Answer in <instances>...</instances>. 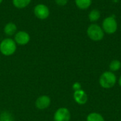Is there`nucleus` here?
I'll return each instance as SVG.
<instances>
[{"mask_svg":"<svg viewBox=\"0 0 121 121\" xmlns=\"http://www.w3.org/2000/svg\"><path fill=\"white\" fill-rule=\"evenodd\" d=\"M86 34L89 38L94 42L102 40L105 35V33L101 26L96 23H91L88 26L86 29Z\"/></svg>","mask_w":121,"mask_h":121,"instance_id":"nucleus-1","label":"nucleus"},{"mask_svg":"<svg viewBox=\"0 0 121 121\" xmlns=\"http://www.w3.org/2000/svg\"><path fill=\"white\" fill-rule=\"evenodd\" d=\"M117 82V77L114 72L111 71H106L101 74L99 77V84L100 86L105 89H109L113 88Z\"/></svg>","mask_w":121,"mask_h":121,"instance_id":"nucleus-2","label":"nucleus"},{"mask_svg":"<svg viewBox=\"0 0 121 121\" xmlns=\"http://www.w3.org/2000/svg\"><path fill=\"white\" fill-rule=\"evenodd\" d=\"M17 49V45L13 39L6 38L0 43V52L4 56H11L13 55Z\"/></svg>","mask_w":121,"mask_h":121,"instance_id":"nucleus-3","label":"nucleus"},{"mask_svg":"<svg viewBox=\"0 0 121 121\" xmlns=\"http://www.w3.org/2000/svg\"><path fill=\"white\" fill-rule=\"evenodd\" d=\"M101 28L105 33L113 35L118 30V21L114 16H108L106 17L102 22Z\"/></svg>","mask_w":121,"mask_h":121,"instance_id":"nucleus-4","label":"nucleus"},{"mask_svg":"<svg viewBox=\"0 0 121 121\" xmlns=\"http://www.w3.org/2000/svg\"><path fill=\"white\" fill-rule=\"evenodd\" d=\"M34 16L40 20L47 19L50 14V11L49 7L45 4H38L33 8Z\"/></svg>","mask_w":121,"mask_h":121,"instance_id":"nucleus-5","label":"nucleus"},{"mask_svg":"<svg viewBox=\"0 0 121 121\" xmlns=\"http://www.w3.org/2000/svg\"><path fill=\"white\" fill-rule=\"evenodd\" d=\"M13 40L16 45H26L30 42V36L26 30H18L13 36Z\"/></svg>","mask_w":121,"mask_h":121,"instance_id":"nucleus-6","label":"nucleus"},{"mask_svg":"<svg viewBox=\"0 0 121 121\" xmlns=\"http://www.w3.org/2000/svg\"><path fill=\"white\" fill-rule=\"evenodd\" d=\"M71 113L65 107L58 108L54 114V121H69Z\"/></svg>","mask_w":121,"mask_h":121,"instance_id":"nucleus-7","label":"nucleus"},{"mask_svg":"<svg viewBox=\"0 0 121 121\" xmlns=\"http://www.w3.org/2000/svg\"><path fill=\"white\" fill-rule=\"evenodd\" d=\"M73 97L75 102L79 105H84L88 101V95L83 89L75 91L74 92Z\"/></svg>","mask_w":121,"mask_h":121,"instance_id":"nucleus-8","label":"nucleus"},{"mask_svg":"<svg viewBox=\"0 0 121 121\" xmlns=\"http://www.w3.org/2000/svg\"><path fill=\"white\" fill-rule=\"evenodd\" d=\"M51 100L48 96L43 95L38 97L35 101V106L39 110H44L48 108L50 105Z\"/></svg>","mask_w":121,"mask_h":121,"instance_id":"nucleus-9","label":"nucleus"},{"mask_svg":"<svg viewBox=\"0 0 121 121\" xmlns=\"http://www.w3.org/2000/svg\"><path fill=\"white\" fill-rule=\"evenodd\" d=\"M4 33L7 35L9 38L11 36H14V35L18 31L17 25L13 22H8L3 28Z\"/></svg>","mask_w":121,"mask_h":121,"instance_id":"nucleus-10","label":"nucleus"},{"mask_svg":"<svg viewBox=\"0 0 121 121\" xmlns=\"http://www.w3.org/2000/svg\"><path fill=\"white\" fill-rule=\"evenodd\" d=\"M93 0H74L76 6L81 10L88 9L92 4Z\"/></svg>","mask_w":121,"mask_h":121,"instance_id":"nucleus-11","label":"nucleus"},{"mask_svg":"<svg viewBox=\"0 0 121 121\" xmlns=\"http://www.w3.org/2000/svg\"><path fill=\"white\" fill-rule=\"evenodd\" d=\"M101 18V12L99 9H92L88 15V18L92 23L97 22Z\"/></svg>","mask_w":121,"mask_h":121,"instance_id":"nucleus-12","label":"nucleus"},{"mask_svg":"<svg viewBox=\"0 0 121 121\" xmlns=\"http://www.w3.org/2000/svg\"><path fill=\"white\" fill-rule=\"evenodd\" d=\"M32 0H12L13 6L18 9H23L30 5Z\"/></svg>","mask_w":121,"mask_h":121,"instance_id":"nucleus-13","label":"nucleus"},{"mask_svg":"<svg viewBox=\"0 0 121 121\" xmlns=\"http://www.w3.org/2000/svg\"><path fill=\"white\" fill-rule=\"evenodd\" d=\"M86 121H105V119L101 114L96 112H93L87 116Z\"/></svg>","mask_w":121,"mask_h":121,"instance_id":"nucleus-14","label":"nucleus"},{"mask_svg":"<svg viewBox=\"0 0 121 121\" xmlns=\"http://www.w3.org/2000/svg\"><path fill=\"white\" fill-rule=\"evenodd\" d=\"M121 62L118 60H113L109 64V69L111 72H115L121 69Z\"/></svg>","mask_w":121,"mask_h":121,"instance_id":"nucleus-15","label":"nucleus"},{"mask_svg":"<svg viewBox=\"0 0 121 121\" xmlns=\"http://www.w3.org/2000/svg\"><path fill=\"white\" fill-rule=\"evenodd\" d=\"M0 121H13V118L9 112L4 111L0 114Z\"/></svg>","mask_w":121,"mask_h":121,"instance_id":"nucleus-16","label":"nucleus"},{"mask_svg":"<svg viewBox=\"0 0 121 121\" xmlns=\"http://www.w3.org/2000/svg\"><path fill=\"white\" fill-rule=\"evenodd\" d=\"M55 3L58 6H65L67 4L69 0H54Z\"/></svg>","mask_w":121,"mask_h":121,"instance_id":"nucleus-17","label":"nucleus"},{"mask_svg":"<svg viewBox=\"0 0 121 121\" xmlns=\"http://www.w3.org/2000/svg\"><path fill=\"white\" fill-rule=\"evenodd\" d=\"M72 89H73V90H74V91H75L80 90V89H82V84H81L79 82H74V83L73 84V85H72Z\"/></svg>","mask_w":121,"mask_h":121,"instance_id":"nucleus-18","label":"nucleus"},{"mask_svg":"<svg viewBox=\"0 0 121 121\" xmlns=\"http://www.w3.org/2000/svg\"><path fill=\"white\" fill-rule=\"evenodd\" d=\"M118 84H119V86L121 87V75L120 76L119 79H118Z\"/></svg>","mask_w":121,"mask_h":121,"instance_id":"nucleus-19","label":"nucleus"},{"mask_svg":"<svg viewBox=\"0 0 121 121\" xmlns=\"http://www.w3.org/2000/svg\"><path fill=\"white\" fill-rule=\"evenodd\" d=\"M3 1H4V0H0V5L1 4V3L3 2Z\"/></svg>","mask_w":121,"mask_h":121,"instance_id":"nucleus-20","label":"nucleus"},{"mask_svg":"<svg viewBox=\"0 0 121 121\" xmlns=\"http://www.w3.org/2000/svg\"><path fill=\"white\" fill-rule=\"evenodd\" d=\"M113 1L114 2H115V1H116V2H117V1H118L119 0H113Z\"/></svg>","mask_w":121,"mask_h":121,"instance_id":"nucleus-21","label":"nucleus"}]
</instances>
